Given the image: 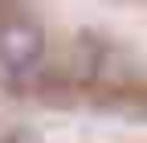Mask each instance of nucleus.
I'll use <instances>...</instances> for the list:
<instances>
[{"label":"nucleus","mask_w":147,"mask_h":143,"mask_svg":"<svg viewBox=\"0 0 147 143\" xmlns=\"http://www.w3.org/2000/svg\"><path fill=\"white\" fill-rule=\"evenodd\" d=\"M45 53V37L41 29L29 21H8L0 25V65L8 74H29Z\"/></svg>","instance_id":"1"}]
</instances>
